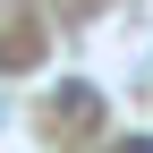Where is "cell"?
I'll return each instance as SVG.
<instances>
[{
    "mask_svg": "<svg viewBox=\"0 0 153 153\" xmlns=\"http://www.w3.org/2000/svg\"><path fill=\"white\" fill-rule=\"evenodd\" d=\"M128 153H153V136H136V145H128Z\"/></svg>",
    "mask_w": 153,
    "mask_h": 153,
    "instance_id": "cell-1",
    "label": "cell"
}]
</instances>
